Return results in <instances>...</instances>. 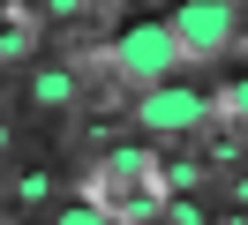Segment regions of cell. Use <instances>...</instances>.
I'll list each match as a JSON object with an SVG mask.
<instances>
[{"instance_id":"1","label":"cell","mask_w":248,"mask_h":225,"mask_svg":"<svg viewBox=\"0 0 248 225\" xmlns=\"http://www.w3.org/2000/svg\"><path fill=\"white\" fill-rule=\"evenodd\" d=\"M188 60L181 30H173V15H143V23H121V38H113V75L136 90L151 83H173V68Z\"/></svg>"},{"instance_id":"2","label":"cell","mask_w":248,"mask_h":225,"mask_svg":"<svg viewBox=\"0 0 248 225\" xmlns=\"http://www.w3.org/2000/svg\"><path fill=\"white\" fill-rule=\"evenodd\" d=\"M98 203L121 210V218H158V210H166V188H158L151 150H113L106 173H98Z\"/></svg>"},{"instance_id":"3","label":"cell","mask_w":248,"mask_h":225,"mask_svg":"<svg viewBox=\"0 0 248 225\" xmlns=\"http://www.w3.org/2000/svg\"><path fill=\"white\" fill-rule=\"evenodd\" d=\"M173 15V30H181V45H188V60H218L233 45V0H181V8H166Z\"/></svg>"},{"instance_id":"4","label":"cell","mask_w":248,"mask_h":225,"mask_svg":"<svg viewBox=\"0 0 248 225\" xmlns=\"http://www.w3.org/2000/svg\"><path fill=\"white\" fill-rule=\"evenodd\" d=\"M136 120H143L151 135H188V128L211 120V98L188 90V83H151V90L136 98Z\"/></svg>"},{"instance_id":"5","label":"cell","mask_w":248,"mask_h":225,"mask_svg":"<svg viewBox=\"0 0 248 225\" xmlns=\"http://www.w3.org/2000/svg\"><path fill=\"white\" fill-rule=\"evenodd\" d=\"M31 105H38V113L76 105V75H68V68H38V75H31Z\"/></svg>"},{"instance_id":"6","label":"cell","mask_w":248,"mask_h":225,"mask_svg":"<svg viewBox=\"0 0 248 225\" xmlns=\"http://www.w3.org/2000/svg\"><path fill=\"white\" fill-rule=\"evenodd\" d=\"M16 195H23V203H46V195H53V173H23Z\"/></svg>"},{"instance_id":"7","label":"cell","mask_w":248,"mask_h":225,"mask_svg":"<svg viewBox=\"0 0 248 225\" xmlns=\"http://www.w3.org/2000/svg\"><path fill=\"white\" fill-rule=\"evenodd\" d=\"M218 105H226L233 120H248V75H241V83H226V98H218Z\"/></svg>"},{"instance_id":"8","label":"cell","mask_w":248,"mask_h":225,"mask_svg":"<svg viewBox=\"0 0 248 225\" xmlns=\"http://www.w3.org/2000/svg\"><path fill=\"white\" fill-rule=\"evenodd\" d=\"M46 8H53V15H76V8H83V0H46Z\"/></svg>"},{"instance_id":"9","label":"cell","mask_w":248,"mask_h":225,"mask_svg":"<svg viewBox=\"0 0 248 225\" xmlns=\"http://www.w3.org/2000/svg\"><path fill=\"white\" fill-rule=\"evenodd\" d=\"M151 8H181V0H151Z\"/></svg>"}]
</instances>
